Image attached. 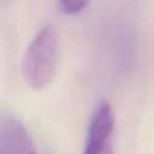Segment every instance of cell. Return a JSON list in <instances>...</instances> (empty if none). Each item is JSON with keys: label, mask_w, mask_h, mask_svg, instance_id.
I'll list each match as a JSON object with an SVG mask.
<instances>
[{"label": "cell", "mask_w": 154, "mask_h": 154, "mask_svg": "<svg viewBox=\"0 0 154 154\" xmlns=\"http://www.w3.org/2000/svg\"><path fill=\"white\" fill-rule=\"evenodd\" d=\"M58 37L53 25H45L29 43L23 59V77L26 84L40 90L48 85L57 70Z\"/></svg>", "instance_id": "obj_1"}, {"label": "cell", "mask_w": 154, "mask_h": 154, "mask_svg": "<svg viewBox=\"0 0 154 154\" xmlns=\"http://www.w3.org/2000/svg\"><path fill=\"white\" fill-rule=\"evenodd\" d=\"M114 113L107 101L95 108L89 123L83 154H113Z\"/></svg>", "instance_id": "obj_2"}, {"label": "cell", "mask_w": 154, "mask_h": 154, "mask_svg": "<svg viewBox=\"0 0 154 154\" xmlns=\"http://www.w3.org/2000/svg\"><path fill=\"white\" fill-rule=\"evenodd\" d=\"M59 4L65 14H77L84 10L88 0H59Z\"/></svg>", "instance_id": "obj_4"}, {"label": "cell", "mask_w": 154, "mask_h": 154, "mask_svg": "<svg viewBox=\"0 0 154 154\" xmlns=\"http://www.w3.org/2000/svg\"><path fill=\"white\" fill-rule=\"evenodd\" d=\"M0 154H36L26 129L12 114H1Z\"/></svg>", "instance_id": "obj_3"}]
</instances>
